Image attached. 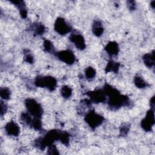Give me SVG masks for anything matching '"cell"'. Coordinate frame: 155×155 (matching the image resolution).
I'll list each match as a JSON object with an SVG mask.
<instances>
[{
  "label": "cell",
  "mask_w": 155,
  "mask_h": 155,
  "mask_svg": "<svg viewBox=\"0 0 155 155\" xmlns=\"http://www.w3.org/2000/svg\"><path fill=\"white\" fill-rule=\"evenodd\" d=\"M10 2L13 3L19 10L21 16L25 19L27 16V11L25 8V2L23 1H10Z\"/></svg>",
  "instance_id": "14"
},
{
  "label": "cell",
  "mask_w": 155,
  "mask_h": 155,
  "mask_svg": "<svg viewBox=\"0 0 155 155\" xmlns=\"http://www.w3.org/2000/svg\"><path fill=\"white\" fill-rule=\"evenodd\" d=\"M119 67H120V64L119 62H116L113 60H110L106 66L105 71V73L112 71L116 73L119 71Z\"/></svg>",
  "instance_id": "16"
},
{
  "label": "cell",
  "mask_w": 155,
  "mask_h": 155,
  "mask_svg": "<svg viewBox=\"0 0 155 155\" xmlns=\"http://www.w3.org/2000/svg\"><path fill=\"white\" fill-rule=\"evenodd\" d=\"M84 120L91 129L94 130L102 124L104 118L102 116L96 113L94 110H90L85 114Z\"/></svg>",
  "instance_id": "5"
},
{
  "label": "cell",
  "mask_w": 155,
  "mask_h": 155,
  "mask_svg": "<svg viewBox=\"0 0 155 155\" xmlns=\"http://www.w3.org/2000/svg\"><path fill=\"white\" fill-rule=\"evenodd\" d=\"M35 85L38 87H45L50 91H53L57 85V81L50 76H38L35 78Z\"/></svg>",
  "instance_id": "3"
},
{
  "label": "cell",
  "mask_w": 155,
  "mask_h": 155,
  "mask_svg": "<svg viewBox=\"0 0 155 155\" xmlns=\"http://www.w3.org/2000/svg\"><path fill=\"white\" fill-rule=\"evenodd\" d=\"M30 126L36 130H42L41 118L34 117L33 118V120Z\"/></svg>",
  "instance_id": "22"
},
{
  "label": "cell",
  "mask_w": 155,
  "mask_h": 155,
  "mask_svg": "<svg viewBox=\"0 0 155 155\" xmlns=\"http://www.w3.org/2000/svg\"><path fill=\"white\" fill-rule=\"evenodd\" d=\"M130 125L127 124H125L122 125L120 128V135L121 136H126L130 130Z\"/></svg>",
  "instance_id": "26"
},
{
  "label": "cell",
  "mask_w": 155,
  "mask_h": 155,
  "mask_svg": "<svg viewBox=\"0 0 155 155\" xmlns=\"http://www.w3.org/2000/svg\"><path fill=\"white\" fill-rule=\"evenodd\" d=\"M96 74L95 69L92 67H87L85 70V75L87 79L91 80L94 78Z\"/></svg>",
  "instance_id": "21"
},
{
  "label": "cell",
  "mask_w": 155,
  "mask_h": 155,
  "mask_svg": "<svg viewBox=\"0 0 155 155\" xmlns=\"http://www.w3.org/2000/svg\"><path fill=\"white\" fill-rule=\"evenodd\" d=\"M150 108L154 110V96H153L151 98L150 102Z\"/></svg>",
  "instance_id": "30"
},
{
  "label": "cell",
  "mask_w": 155,
  "mask_h": 155,
  "mask_svg": "<svg viewBox=\"0 0 155 155\" xmlns=\"http://www.w3.org/2000/svg\"><path fill=\"white\" fill-rule=\"evenodd\" d=\"M70 135L68 133L58 130L49 131L42 137L38 138L35 141V146L38 148L43 150L47 147L52 145L55 140H59L62 143L67 146L69 143Z\"/></svg>",
  "instance_id": "1"
},
{
  "label": "cell",
  "mask_w": 155,
  "mask_h": 155,
  "mask_svg": "<svg viewBox=\"0 0 155 155\" xmlns=\"http://www.w3.org/2000/svg\"><path fill=\"white\" fill-rule=\"evenodd\" d=\"M7 110V107L3 101H1V116H3Z\"/></svg>",
  "instance_id": "28"
},
{
  "label": "cell",
  "mask_w": 155,
  "mask_h": 155,
  "mask_svg": "<svg viewBox=\"0 0 155 155\" xmlns=\"http://www.w3.org/2000/svg\"><path fill=\"white\" fill-rule=\"evenodd\" d=\"M4 128L6 133L9 136H18L20 133V128L18 125L13 120L8 122Z\"/></svg>",
  "instance_id": "11"
},
{
  "label": "cell",
  "mask_w": 155,
  "mask_h": 155,
  "mask_svg": "<svg viewBox=\"0 0 155 155\" xmlns=\"http://www.w3.org/2000/svg\"><path fill=\"white\" fill-rule=\"evenodd\" d=\"M103 89L108 96V105L111 110H116L122 106H128L130 104L128 97L121 94L116 88L105 84Z\"/></svg>",
  "instance_id": "2"
},
{
  "label": "cell",
  "mask_w": 155,
  "mask_h": 155,
  "mask_svg": "<svg viewBox=\"0 0 155 155\" xmlns=\"http://www.w3.org/2000/svg\"><path fill=\"white\" fill-rule=\"evenodd\" d=\"M92 32L97 37H99L102 35L104 32V27L101 21H94L92 24Z\"/></svg>",
  "instance_id": "13"
},
{
  "label": "cell",
  "mask_w": 155,
  "mask_h": 155,
  "mask_svg": "<svg viewBox=\"0 0 155 155\" xmlns=\"http://www.w3.org/2000/svg\"><path fill=\"white\" fill-rule=\"evenodd\" d=\"M54 28V30L61 35H65L70 33L72 30L70 25L68 24L62 18H58L56 19Z\"/></svg>",
  "instance_id": "6"
},
{
  "label": "cell",
  "mask_w": 155,
  "mask_h": 155,
  "mask_svg": "<svg viewBox=\"0 0 155 155\" xmlns=\"http://www.w3.org/2000/svg\"><path fill=\"white\" fill-rule=\"evenodd\" d=\"M25 105L28 112L33 117H41L43 113L41 105L34 99L28 98L25 100Z\"/></svg>",
  "instance_id": "4"
},
{
  "label": "cell",
  "mask_w": 155,
  "mask_h": 155,
  "mask_svg": "<svg viewBox=\"0 0 155 155\" xmlns=\"http://www.w3.org/2000/svg\"><path fill=\"white\" fill-rule=\"evenodd\" d=\"M134 82L135 85L139 88H144L149 86V84L145 82L144 79L140 76H136L134 77Z\"/></svg>",
  "instance_id": "18"
},
{
  "label": "cell",
  "mask_w": 155,
  "mask_h": 155,
  "mask_svg": "<svg viewBox=\"0 0 155 155\" xmlns=\"http://www.w3.org/2000/svg\"><path fill=\"white\" fill-rule=\"evenodd\" d=\"M154 3H155V1H153L151 2V6L152 7V8H154Z\"/></svg>",
  "instance_id": "31"
},
{
  "label": "cell",
  "mask_w": 155,
  "mask_h": 155,
  "mask_svg": "<svg viewBox=\"0 0 155 155\" xmlns=\"http://www.w3.org/2000/svg\"><path fill=\"white\" fill-rule=\"evenodd\" d=\"M61 94L64 98L68 99L72 94V89L68 85H64L61 89Z\"/></svg>",
  "instance_id": "20"
},
{
  "label": "cell",
  "mask_w": 155,
  "mask_h": 155,
  "mask_svg": "<svg viewBox=\"0 0 155 155\" xmlns=\"http://www.w3.org/2000/svg\"><path fill=\"white\" fill-rule=\"evenodd\" d=\"M56 56L60 61L68 65L73 64L76 61L74 53L70 50H62L56 53Z\"/></svg>",
  "instance_id": "9"
},
{
  "label": "cell",
  "mask_w": 155,
  "mask_h": 155,
  "mask_svg": "<svg viewBox=\"0 0 155 155\" xmlns=\"http://www.w3.org/2000/svg\"><path fill=\"white\" fill-rule=\"evenodd\" d=\"M154 111L150 108L146 113L145 117L141 120L140 126L145 131H150L154 124Z\"/></svg>",
  "instance_id": "8"
},
{
  "label": "cell",
  "mask_w": 155,
  "mask_h": 155,
  "mask_svg": "<svg viewBox=\"0 0 155 155\" xmlns=\"http://www.w3.org/2000/svg\"><path fill=\"white\" fill-rule=\"evenodd\" d=\"M105 50L110 56H116L118 54L119 51L118 44L115 41H110L106 45Z\"/></svg>",
  "instance_id": "12"
},
{
  "label": "cell",
  "mask_w": 155,
  "mask_h": 155,
  "mask_svg": "<svg viewBox=\"0 0 155 155\" xmlns=\"http://www.w3.org/2000/svg\"><path fill=\"white\" fill-rule=\"evenodd\" d=\"M30 28L36 35H42L45 31V26L41 23L33 24Z\"/></svg>",
  "instance_id": "17"
},
{
  "label": "cell",
  "mask_w": 155,
  "mask_h": 155,
  "mask_svg": "<svg viewBox=\"0 0 155 155\" xmlns=\"http://www.w3.org/2000/svg\"><path fill=\"white\" fill-rule=\"evenodd\" d=\"M47 153L49 154H58L59 151L56 148V147L52 144L48 147V150H47Z\"/></svg>",
  "instance_id": "27"
},
{
  "label": "cell",
  "mask_w": 155,
  "mask_h": 155,
  "mask_svg": "<svg viewBox=\"0 0 155 155\" xmlns=\"http://www.w3.org/2000/svg\"><path fill=\"white\" fill-rule=\"evenodd\" d=\"M127 5H128V7L129 10H131V11L134 10L135 8H136V2L134 1H127Z\"/></svg>",
  "instance_id": "29"
},
{
  "label": "cell",
  "mask_w": 155,
  "mask_h": 155,
  "mask_svg": "<svg viewBox=\"0 0 155 155\" xmlns=\"http://www.w3.org/2000/svg\"><path fill=\"white\" fill-rule=\"evenodd\" d=\"M69 39L71 42L74 44L75 47L78 50H83L85 48L86 45L85 39L84 36L78 32H73L70 35Z\"/></svg>",
  "instance_id": "10"
},
{
  "label": "cell",
  "mask_w": 155,
  "mask_h": 155,
  "mask_svg": "<svg viewBox=\"0 0 155 155\" xmlns=\"http://www.w3.org/2000/svg\"><path fill=\"white\" fill-rule=\"evenodd\" d=\"M142 59L145 65L147 67H153L154 65V51L153 50L151 53L145 54L143 56Z\"/></svg>",
  "instance_id": "15"
},
{
  "label": "cell",
  "mask_w": 155,
  "mask_h": 155,
  "mask_svg": "<svg viewBox=\"0 0 155 155\" xmlns=\"http://www.w3.org/2000/svg\"><path fill=\"white\" fill-rule=\"evenodd\" d=\"M86 94L90 97L91 103L99 104L104 102L107 100V96L104 89H96L93 91H88Z\"/></svg>",
  "instance_id": "7"
},
{
  "label": "cell",
  "mask_w": 155,
  "mask_h": 155,
  "mask_svg": "<svg viewBox=\"0 0 155 155\" xmlns=\"http://www.w3.org/2000/svg\"><path fill=\"white\" fill-rule=\"evenodd\" d=\"M31 114L27 113H22L21 115V120L26 125L30 126L33 120V119L31 117Z\"/></svg>",
  "instance_id": "24"
},
{
  "label": "cell",
  "mask_w": 155,
  "mask_h": 155,
  "mask_svg": "<svg viewBox=\"0 0 155 155\" xmlns=\"http://www.w3.org/2000/svg\"><path fill=\"white\" fill-rule=\"evenodd\" d=\"M24 59L25 62H28L29 64L33 63L34 59H33V57L31 55V54L30 53L29 50H25Z\"/></svg>",
  "instance_id": "25"
},
{
  "label": "cell",
  "mask_w": 155,
  "mask_h": 155,
  "mask_svg": "<svg viewBox=\"0 0 155 155\" xmlns=\"http://www.w3.org/2000/svg\"><path fill=\"white\" fill-rule=\"evenodd\" d=\"M11 91L9 88L7 87H1L0 89V96L1 99L4 100H8L10 99Z\"/></svg>",
  "instance_id": "23"
},
{
  "label": "cell",
  "mask_w": 155,
  "mask_h": 155,
  "mask_svg": "<svg viewBox=\"0 0 155 155\" xmlns=\"http://www.w3.org/2000/svg\"><path fill=\"white\" fill-rule=\"evenodd\" d=\"M44 50L45 51L49 53H54V47L53 45L52 42L48 39H45L43 42Z\"/></svg>",
  "instance_id": "19"
}]
</instances>
